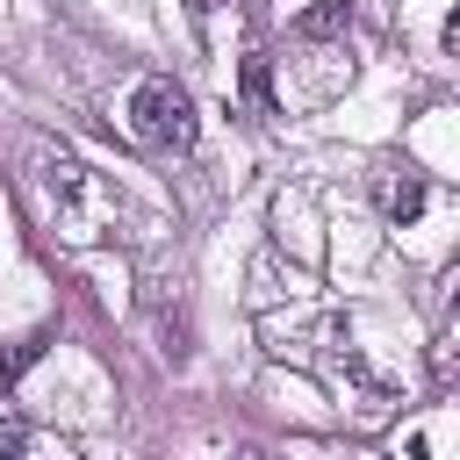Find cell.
<instances>
[{
	"mask_svg": "<svg viewBox=\"0 0 460 460\" xmlns=\"http://www.w3.org/2000/svg\"><path fill=\"white\" fill-rule=\"evenodd\" d=\"M36 438H29V424H14V417H0V453H29Z\"/></svg>",
	"mask_w": 460,
	"mask_h": 460,
	"instance_id": "5",
	"label": "cell"
},
{
	"mask_svg": "<svg viewBox=\"0 0 460 460\" xmlns=\"http://www.w3.org/2000/svg\"><path fill=\"white\" fill-rule=\"evenodd\" d=\"M345 29H352V0H316V7L295 14V36L302 43H323V36H345Z\"/></svg>",
	"mask_w": 460,
	"mask_h": 460,
	"instance_id": "3",
	"label": "cell"
},
{
	"mask_svg": "<svg viewBox=\"0 0 460 460\" xmlns=\"http://www.w3.org/2000/svg\"><path fill=\"white\" fill-rule=\"evenodd\" d=\"M388 216H395V223H417V216H424V180H395V187H388Z\"/></svg>",
	"mask_w": 460,
	"mask_h": 460,
	"instance_id": "4",
	"label": "cell"
},
{
	"mask_svg": "<svg viewBox=\"0 0 460 460\" xmlns=\"http://www.w3.org/2000/svg\"><path fill=\"white\" fill-rule=\"evenodd\" d=\"M122 115H129V137L144 151H194V129L201 122H194V93L180 79H165V72L137 79L129 101H122Z\"/></svg>",
	"mask_w": 460,
	"mask_h": 460,
	"instance_id": "1",
	"label": "cell"
},
{
	"mask_svg": "<svg viewBox=\"0 0 460 460\" xmlns=\"http://www.w3.org/2000/svg\"><path fill=\"white\" fill-rule=\"evenodd\" d=\"M36 187H43L50 216H65V223H86V172H79V158H43Z\"/></svg>",
	"mask_w": 460,
	"mask_h": 460,
	"instance_id": "2",
	"label": "cell"
}]
</instances>
